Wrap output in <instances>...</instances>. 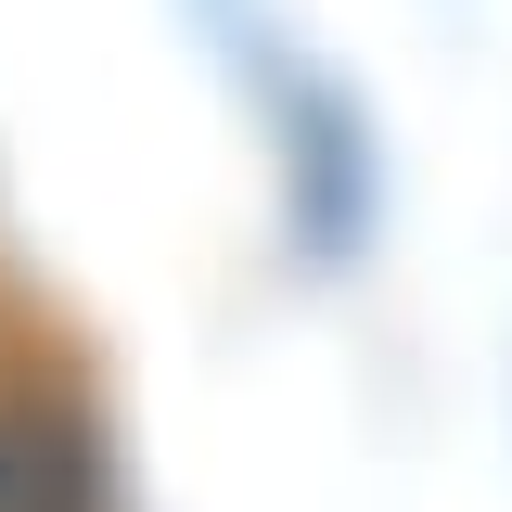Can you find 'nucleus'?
Here are the masks:
<instances>
[]
</instances>
